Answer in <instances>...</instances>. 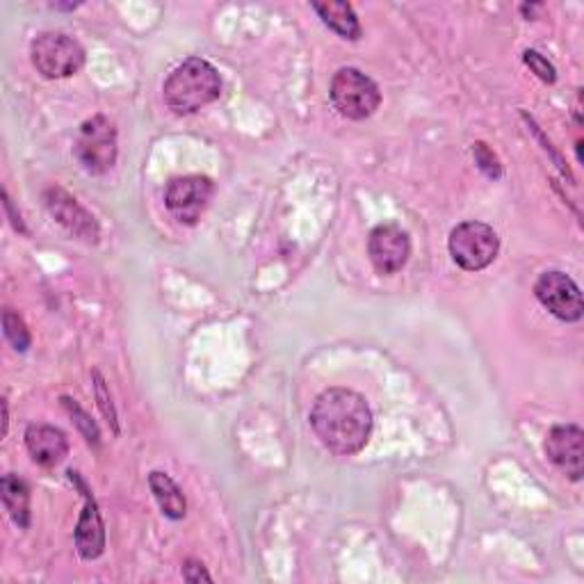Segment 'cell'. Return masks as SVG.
Wrapping results in <instances>:
<instances>
[{"instance_id":"1","label":"cell","mask_w":584,"mask_h":584,"mask_svg":"<svg viewBox=\"0 0 584 584\" xmlns=\"http://www.w3.org/2000/svg\"><path fill=\"white\" fill-rule=\"evenodd\" d=\"M311 428L329 453L352 457L361 453L373 434V411L359 393L329 388L313 405Z\"/></svg>"},{"instance_id":"15","label":"cell","mask_w":584,"mask_h":584,"mask_svg":"<svg viewBox=\"0 0 584 584\" xmlns=\"http://www.w3.org/2000/svg\"><path fill=\"white\" fill-rule=\"evenodd\" d=\"M149 487H151L157 504H161V510L167 518L180 521L185 516V512H188V502H185L183 491L178 489V484L172 480L170 475L153 470L149 475Z\"/></svg>"},{"instance_id":"14","label":"cell","mask_w":584,"mask_h":584,"mask_svg":"<svg viewBox=\"0 0 584 584\" xmlns=\"http://www.w3.org/2000/svg\"><path fill=\"white\" fill-rule=\"evenodd\" d=\"M313 10L323 19L327 28L344 39H361V23L350 3H313Z\"/></svg>"},{"instance_id":"7","label":"cell","mask_w":584,"mask_h":584,"mask_svg":"<svg viewBox=\"0 0 584 584\" xmlns=\"http://www.w3.org/2000/svg\"><path fill=\"white\" fill-rule=\"evenodd\" d=\"M212 195H215V183L208 176H180L170 180L165 190V206L180 224L192 226L201 220Z\"/></svg>"},{"instance_id":"20","label":"cell","mask_w":584,"mask_h":584,"mask_svg":"<svg viewBox=\"0 0 584 584\" xmlns=\"http://www.w3.org/2000/svg\"><path fill=\"white\" fill-rule=\"evenodd\" d=\"M62 402H65V407L69 409V413L73 416V420H75L78 428H81L83 434L87 436V441L96 445V443H98V430H96V424L92 422V418H90L81 407H78L73 400H69V397H62Z\"/></svg>"},{"instance_id":"13","label":"cell","mask_w":584,"mask_h":584,"mask_svg":"<svg viewBox=\"0 0 584 584\" xmlns=\"http://www.w3.org/2000/svg\"><path fill=\"white\" fill-rule=\"evenodd\" d=\"M25 447L35 464L44 468H52L65 462L69 455V441L62 430L50 428V424H31L25 432Z\"/></svg>"},{"instance_id":"11","label":"cell","mask_w":584,"mask_h":584,"mask_svg":"<svg viewBox=\"0 0 584 584\" xmlns=\"http://www.w3.org/2000/svg\"><path fill=\"white\" fill-rule=\"evenodd\" d=\"M44 203L50 215L56 218L69 233L81 237L85 243L98 241V224L94 222V218L62 188H48L44 192Z\"/></svg>"},{"instance_id":"23","label":"cell","mask_w":584,"mask_h":584,"mask_svg":"<svg viewBox=\"0 0 584 584\" xmlns=\"http://www.w3.org/2000/svg\"><path fill=\"white\" fill-rule=\"evenodd\" d=\"M3 203H5V210H8V215H10V222H12V226H14L16 231L25 233V226H23V222H21V215H19V212H14V208H12V199L8 197V192H3Z\"/></svg>"},{"instance_id":"8","label":"cell","mask_w":584,"mask_h":584,"mask_svg":"<svg viewBox=\"0 0 584 584\" xmlns=\"http://www.w3.org/2000/svg\"><path fill=\"white\" fill-rule=\"evenodd\" d=\"M535 295L548 313H552L562 323L582 320L584 304L577 283L564 272H546L535 285Z\"/></svg>"},{"instance_id":"22","label":"cell","mask_w":584,"mask_h":584,"mask_svg":"<svg viewBox=\"0 0 584 584\" xmlns=\"http://www.w3.org/2000/svg\"><path fill=\"white\" fill-rule=\"evenodd\" d=\"M94 377H96V395H98V400H101L98 405H101V409H103L105 418H110V422L115 424V430H117V416H115V409H113V400H110L108 395H105V386H103V379H101V375L96 373Z\"/></svg>"},{"instance_id":"5","label":"cell","mask_w":584,"mask_h":584,"mask_svg":"<svg viewBox=\"0 0 584 584\" xmlns=\"http://www.w3.org/2000/svg\"><path fill=\"white\" fill-rule=\"evenodd\" d=\"M449 256L466 272H480L498 258L500 237L482 222H464L449 233Z\"/></svg>"},{"instance_id":"10","label":"cell","mask_w":584,"mask_h":584,"mask_svg":"<svg viewBox=\"0 0 584 584\" xmlns=\"http://www.w3.org/2000/svg\"><path fill=\"white\" fill-rule=\"evenodd\" d=\"M546 455L573 482H580L584 472V434L577 424L552 428L546 439Z\"/></svg>"},{"instance_id":"18","label":"cell","mask_w":584,"mask_h":584,"mask_svg":"<svg viewBox=\"0 0 584 584\" xmlns=\"http://www.w3.org/2000/svg\"><path fill=\"white\" fill-rule=\"evenodd\" d=\"M523 62H525L529 69H533V71L541 78L544 83H554V81H557V71H554V67L541 56V52H537V50H525V52H523Z\"/></svg>"},{"instance_id":"12","label":"cell","mask_w":584,"mask_h":584,"mask_svg":"<svg viewBox=\"0 0 584 584\" xmlns=\"http://www.w3.org/2000/svg\"><path fill=\"white\" fill-rule=\"evenodd\" d=\"M69 475L78 482V487H83L85 500H87L83 516L75 527V548L78 552H81L83 560H96V557L103 554V548H105V527H103V521L96 507V500L90 495L81 477H78L75 472H69Z\"/></svg>"},{"instance_id":"9","label":"cell","mask_w":584,"mask_h":584,"mask_svg":"<svg viewBox=\"0 0 584 584\" xmlns=\"http://www.w3.org/2000/svg\"><path fill=\"white\" fill-rule=\"evenodd\" d=\"M367 254L379 275H395L411 256V241L400 226L379 224L367 237Z\"/></svg>"},{"instance_id":"21","label":"cell","mask_w":584,"mask_h":584,"mask_svg":"<svg viewBox=\"0 0 584 584\" xmlns=\"http://www.w3.org/2000/svg\"><path fill=\"white\" fill-rule=\"evenodd\" d=\"M183 577L188 580V582H212L210 573L203 569L201 562H195V560H188L183 564Z\"/></svg>"},{"instance_id":"4","label":"cell","mask_w":584,"mask_h":584,"mask_svg":"<svg viewBox=\"0 0 584 584\" xmlns=\"http://www.w3.org/2000/svg\"><path fill=\"white\" fill-rule=\"evenodd\" d=\"M31 60L44 78L60 81L83 69L85 48L65 33H42L31 44Z\"/></svg>"},{"instance_id":"6","label":"cell","mask_w":584,"mask_h":584,"mask_svg":"<svg viewBox=\"0 0 584 584\" xmlns=\"http://www.w3.org/2000/svg\"><path fill=\"white\" fill-rule=\"evenodd\" d=\"M73 153L90 174H105L115 167L117 163V130L115 124L96 115L87 119L81 130H78V138L73 144Z\"/></svg>"},{"instance_id":"17","label":"cell","mask_w":584,"mask_h":584,"mask_svg":"<svg viewBox=\"0 0 584 584\" xmlns=\"http://www.w3.org/2000/svg\"><path fill=\"white\" fill-rule=\"evenodd\" d=\"M3 331L16 352H25L31 348V331H28V327H25L23 317L19 313H14L12 308H8L3 313Z\"/></svg>"},{"instance_id":"19","label":"cell","mask_w":584,"mask_h":584,"mask_svg":"<svg viewBox=\"0 0 584 584\" xmlns=\"http://www.w3.org/2000/svg\"><path fill=\"white\" fill-rule=\"evenodd\" d=\"M472 155H475L477 165H480V170H482L487 176H491V178H500V176H502V167H500V163H498L495 153H493L484 142H477V144H475Z\"/></svg>"},{"instance_id":"3","label":"cell","mask_w":584,"mask_h":584,"mask_svg":"<svg viewBox=\"0 0 584 584\" xmlns=\"http://www.w3.org/2000/svg\"><path fill=\"white\" fill-rule=\"evenodd\" d=\"M331 103L336 110L354 121L373 117L382 103V92L373 78H367L359 69H340L331 81Z\"/></svg>"},{"instance_id":"16","label":"cell","mask_w":584,"mask_h":584,"mask_svg":"<svg viewBox=\"0 0 584 584\" xmlns=\"http://www.w3.org/2000/svg\"><path fill=\"white\" fill-rule=\"evenodd\" d=\"M0 491H3V504L10 512L12 521L25 529L31 525V491L21 477L16 475H5L3 482H0Z\"/></svg>"},{"instance_id":"2","label":"cell","mask_w":584,"mask_h":584,"mask_svg":"<svg viewBox=\"0 0 584 584\" xmlns=\"http://www.w3.org/2000/svg\"><path fill=\"white\" fill-rule=\"evenodd\" d=\"M222 94V78L218 69L201 58H190L178 65L165 81L163 96L167 108L176 115H195Z\"/></svg>"}]
</instances>
